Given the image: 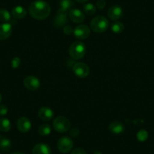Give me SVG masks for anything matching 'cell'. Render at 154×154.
Returning <instances> with one entry per match:
<instances>
[{
	"label": "cell",
	"mask_w": 154,
	"mask_h": 154,
	"mask_svg": "<svg viewBox=\"0 0 154 154\" xmlns=\"http://www.w3.org/2000/svg\"><path fill=\"white\" fill-rule=\"evenodd\" d=\"M69 17L71 20L75 23H81L85 20V16L83 12L79 9L73 8L69 11Z\"/></svg>",
	"instance_id": "5bb4252c"
},
{
	"label": "cell",
	"mask_w": 154,
	"mask_h": 154,
	"mask_svg": "<svg viewBox=\"0 0 154 154\" xmlns=\"http://www.w3.org/2000/svg\"><path fill=\"white\" fill-rule=\"evenodd\" d=\"M75 38L79 39H85L90 35V29L87 25L80 24L73 29Z\"/></svg>",
	"instance_id": "52a82bcc"
},
{
	"label": "cell",
	"mask_w": 154,
	"mask_h": 154,
	"mask_svg": "<svg viewBox=\"0 0 154 154\" xmlns=\"http://www.w3.org/2000/svg\"><path fill=\"white\" fill-rule=\"evenodd\" d=\"M17 128L20 132L27 133L31 128V122L26 117L19 118L17 122Z\"/></svg>",
	"instance_id": "8fae6325"
},
{
	"label": "cell",
	"mask_w": 154,
	"mask_h": 154,
	"mask_svg": "<svg viewBox=\"0 0 154 154\" xmlns=\"http://www.w3.org/2000/svg\"><path fill=\"white\" fill-rule=\"evenodd\" d=\"M23 85L27 89L30 91H35L40 87V81L35 76L29 75L23 79Z\"/></svg>",
	"instance_id": "ba28073f"
},
{
	"label": "cell",
	"mask_w": 154,
	"mask_h": 154,
	"mask_svg": "<svg viewBox=\"0 0 154 154\" xmlns=\"http://www.w3.org/2000/svg\"><path fill=\"white\" fill-rule=\"evenodd\" d=\"M2 94H0V103H1V101H2Z\"/></svg>",
	"instance_id": "e575fe53"
},
{
	"label": "cell",
	"mask_w": 154,
	"mask_h": 154,
	"mask_svg": "<svg viewBox=\"0 0 154 154\" xmlns=\"http://www.w3.org/2000/svg\"><path fill=\"white\" fill-rule=\"evenodd\" d=\"M32 154H51V147L45 143H38L32 149Z\"/></svg>",
	"instance_id": "9a60e30c"
},
{
	"label": "cell",
	"mask_w": 154,
	"mask_h": 154,
	"mask_svg": "<svg viewBox=\"0 0 154 154\" xmlns=\"http://www.w3.org/2000/svg\"><path fill=\"white\" fill-rule=\"evenodd\" d=\"M109 21L103 16H97L92 19L91 22V29L94 32L101 33L107 29Z\"/></svg>",
	"instance_id": "3957f363"
},
{
	"label": "cell",
	"mask_w": 154,
	"mask_h": 154,
	"mask_svg": "<svg viewBox=\"0 0 154 154\" xmlns=\"http://www.w3.org/2000/svg\"><path fill=\"white\" fill-rule=\"evenodd\" d=\"M11 142L9 139L5 137L0 138V149L2 151H7L11 148Z\"/></svg>",
	"instance_id": "ffe728a7"
},
{
	"label": "cell",
	"mask_w": 154,
	"mask_h": 154,
	"mask_svg": "<svg viewBox=\"0 0 154 154\" xmlns=\"http://www.w3.org/2000/svg\"><path fill=\"white\" fill-rule=\"evenodd\" d=\"M111 30L115 33H121L124 30L123 23L119 21H116L111 24Z\"/></svg>",
	"instance_id": "44dd1931"
},
{
	"label": "cell",
	"mask_w": 154,
	"mask_h": 154,
	"mask_svg": "<svg viewBox=\"0 0 154 154\" xmlns=\"http://www.w3.org/2000/svg\"><path fill=\"white\" fill-rule=\"evenodd\" d=\"M72 70L75 75L79 78H85L89 75L90 72L89 66L86 63H82V62L75 63L72 67Z\"/></svg>",
	"instance_id": "8992f818"
},
{
	"label": "cell",
	"mask_w": 154,
	"mask_h": 154,
	"mask_svg": "<svg viewBox=\"0 0 154 154\" xmlns=\"http://www.w3.org/2000/svg\"><path fill=\"white\" fill-rule=\"evenodd\" d=\"M12 32V26L8 23L0 24V40L4 41L8 38Z\"/></svg>",
	"instance_id": "7c38bea8"
},
{
	"label": "cell",
	"mask_w": 154,
	"mask_h": 154,
	"mask_svg": "<svg viewBox=\"0 0 154 154\" xmlns=\"http://www.w3.org/2000/svg\"><path fill=\"white\" fill-rule=\"evenodd\" d=\"M59 11H63V12H66L70 9L73 5V2L72 0H60L59 2Z\"/></svg>",
	"instance_id": "ac0fdd59"
},
{
	"label": "cell",
	"mask_w": 154,
	"mask_h": 154,
	"mask_svg": "<svg viewBox=\"0 0 154 154\" xmlns=\"http://www.w3.org/2000/svg\"><path fill=\"white\" fill-rule=\"evenodd\" d=\"M11 20V14L8 10L5 8H1L0 9V21L3 23H8Z\"/></svg>",
	"instance_id": "7402d4cb"
},
{
	"label": "cell",
	"mask_w": 154,
	"mask_h": 154,
	"mask_svg": "<svg viewBox=\"0 0 154 154\" xmlns=\"http://www.w3.org/2000/svg\"><path fill=\"white\" fill-rule=\"evenodd\" d=\"M11 154H24L23 153V152H12V153Z\"/></svg>",
	"instance_id": "836d02e7"
},
{
	"label": "cell",
	"mask_w": 154,
	"mask_h": 154,
	"mask_svg": "<svg viewBox=\"0 0 154 154\" xmlns=\"http://www.w3.org/2000/svg\"><path fill=\"white\" fill-rule=\"evenodd\" d=\"M68 22V17H67V13L63 12V11H57V15L54 17V20L53 23L54 26L56 28L62 27V26H66V24Z\"/></svg>",
	"instance_id": "9c48e42d"
},
{
	"label": "cell",
	"mask_w": 154,
	"mask_h": 154,
	"mask_svg": "<svg viewBox=\"0 0 154 154\" xmlns=\"http://www.w3.org/2000/svg\"><path fill=\"white\" fill-rule=\"evenodd\" d=\"M11 128V123L6 118L0 119V131L2 132H8Z\"/></svg>",
	"instance_id": "d6986e66"
},
{
	"label": "cell",
	"mask_w": 154,
	"mask_h": 154,
	"mask_svg": "<svg viewBox=\"0 0 154 154\" xmlns=\"http://www.w3.org/2000/svg\"><path fill=\"white\" fill-rule=\"evenodd\" d=\"M123 14L122 8L119 5H113L110 7L107 11V15L109 18L112 20H117L121 18Z\"/></svg>",
	"instance_id": "30bf717a"
},
{
	"label": "cell",
	"mask_w": 154,
	"mask_h": 154,
	"mask_svg": "<svg viewBox=\"0 0 154 154\" xmlns=\"http://www.w3.org/2000/svg\"><path fill=\"white\" fill-rule=\"evenodd\" d=\"M8 112V108L5 105H0V116H5Z\"/></svg>",
	"instance_id": "83f0119b"
},
{
	"label": "cell",
	"mask_w": 154,
	"mask_h": 154,
	"mask_svg": "<svg viewBox=\"0 0 154 154\" xmlns=\"http://www.w3.org/2000/svg\"><path fill=\"white\" fill-rule=\"evenodd\" d=\"M106 6V2L104 0H98L97 2V7L99 9H103Z\"/></svg>",
	"instance_id": "f546056e"
},
{
	"label": "cell",
	"mask_w": 154,
	"mask_h": 154,
	"mask_svg": "<svg viewBox=\"0 0 154 154\" xmlns=\"http://www.w3.org/2000/svg\"><path fill=\"white\" fill-rule=\"evenodd\" d=\"M86 48L83 42L80 41L74 42L69 48V54L74 60H79L85 56Z\"/></svg>",
	"instance_id": "7a4b0ae2"
},
{
	"label": "cell",
	"mask_w": 154,
	"mask_h": 154,
	"mask_svg": "<svg viewBox=\"0 0 154 154\" xmlns=\"http://www.w3.org/2000/svg\"><path fill=\"white\" fill-rule=\"evenodd\" d=\"M76 1L77 2H79V3H85V2H86L88 0H76Z\"/></svg>",
	"instance_id": "1f68e13d"
},
{
	"label": "cell",
	"mask_w": 154,
	"mask_h": 154,
	"mask_svg": "<svg viewBox=\"0 0 154 154\" xmlns=\"http://www.w3.org/2000/svg\"><path fill=\"white\" fill-rule=\"evenodd\" d=\"M71 154H87V152L82 148H76L72 151Z\"/></svg>",
	"instance_id": "f1b7e54d"
},
{
	"label": "cell",
	"mask_w": 154,
	"mask_h": 154,
	"mask_svg": "<svg viewBox=\"0 0 154 154\" xmlns=\"http://www.w3.org/2000/svg\"><path fill=\"white\" fill-rule=\"evenodd\" d=\"M83 11L88 15H93L96 13V8L92 3H87L83 5Z\"/></svg>",
	"instance_id": "603a6c76"
},
{
	"label": "cell",
	"mask_w": 154,
	"mask_h": 154,
	"mask_svg": "<svg viewBox=\"0 0 154 154\" xmlns=\"http://www.w3.org/2000/svg\"><path fill=\"white\" fill-rule=\"evenodd\" d=\"M51 12V7L43 0H36L29 5V13L32 18L42 20L47 18Z\"/></svg>",
	"instance_id": "6da1fadb"
},
{
	"label": "cell",
	"mask_w": 154,
	"mask_h": 154,
	"mask_svg": "<svg viewBox=\"0 0 154 154\" xmlns=\"http://www.w3.org/2000/svg\"><path fill=\"white\" fill-rule=\"evenodd\" d=\"M63 31L65 34H66V35H69V34L72 33V32H73V31H72V26H69V25H66V26H63Z\"/></svg>",
	"instance_id": "4316f807"
},
{
	"label": "cell",
	"mask_w": 154,
	"mask_h": 154,
	"mask_svg": "<svg viewBox=\"0 0 154 154\" xmlns=\"http://www.w3.org/2000/svg\"><path fill=\"white\" fill-rule=\"evenodd\" d=\"M38 116L39 119L43 121H49L54 116V112L51 109L47 106H42L38 109Z\"/></svg>",
	"instance_id": "4fadbf2b"
},
{
	"label": "cell",
	"mask_w": 154,
	"mask_h": 154,
	"mask_svg": "<svg viewBox=\"0 0 154 154\" xmlns=\"http://www.w3.org/2000/svg\"><path fill=\"white\" fill-rule=\"evenodd\" d=\"M109 130L111 133L119 134L124 132L125 127L122 122H119V121H114L109 125Z\"/></svg>",
	"instance_id": "2e32d148"
},
{
	"label": "cell",
	"mask_w": 154,
	"mask_h": 154,
	"mask_svg": "<svg viewBox=\"0 0 154 154\" xmlns=\"http://www.w3.org/2000/svg\"><path fill=\"white\" fill-rule=\"evenodd\" d=\"M137 138L139 141L143 142L147 140L148 132L144 129H141L137 133Z\"/></svg>",
	"instance_id": "d4e9b609"
},
{
	"label": "cell",
	"mask_w": 154,
	"mask_h": 154,
	"mask_svg": "<svg viewBox=\"0 0 154 154\" xmlns=\"http://www.w3.org/2000/svg\"><path fill=\"white\" fill-rule=\"evenodd\" d=\"M79 128H73L70 131V135L72 136V137H76L77 136L79 135Z\"/></svg>",
	"instance_id": "4dcf8cb0"
},
{
	"label": "cell",
	"mask_w": 154,
	"mask_h": 154,
	"mask_svg": "<svg viewBox=\"0 0 154 154\" xmlns=\"http://www.w3.org/2000/svg\"><path fill=\"white\" fill-rule=\"evenodd\" d=\"M26 9L22 6H16L11 11V14L16 19H23L26 17Z\"/></svg>",
	"instance_id": "e0dca14e"
},
{
	"label": "cell",
	"mask_w": 154,
	"mask_h": 154,
	"mask_svg": "<svg viewBox=\"0 0 154 154\" xmlns=\"http://www.w3.org/2000/svg\"><path fill=\"white\" fill-rule=\"evenodd\" d=\"M11 66L14 69H16V68H18L20 66V63H21V60L18 57H15L11 60Z\"/></svg>",
	"instance_id": "484cf974"
},
{
	"label": "cell",
	"mask_w": 154,
	"mask_h": 154,
	"mask_svg": "<svg viewBox=\"0 0 154 154\" xmlns=\"http://www.w3.org/2000/svg\"><path fill=\"white\" fill-rule=\"evenodd\" d=\"M53 127L57 132H66L70 128V122L64 116H58L53 122Z\"/></svg>",
	"instance_id": "277c9868"
},
{
	"label": "cell",
	"mask_w": 154,
	"mask_h": 154,
	"mask_svg": "<svg viewBox=\"0 0 154 154\" xmlns=\"http://www.w3.org/2000/svg\"><path fill=\"white\" fill-rule=\"evenodd\" d=\"M93 154H102V152H100V151H97V150H95L93 152Z\"/></svg>",
	"instance_id": "d6a6232c"
},
{
	"label": "cell",
	"mask_w": 154,
	"mask_h": 154,
	"mask_svg": "<svg viewBox=\"0 0 154 154\" xmlns=\"http://www.w3.org/2000/svg\"><path fill=\"white\" fill-rule=\"evenodd\" d=\"M57 149L63 153H67L73 146V142L69 137H62L58 140L57 143Z\"/></svg>",
	"instance_id": "5b68a950"
},
{
	"label": "cell",
	"mask_w": 154,
	"mask_h": 154,
	"mask_svg": "<svg viewBox=\"0 0 154 154\" xmlns=\"http://www.w3.org/2000/svg\"><path fill=\"white\" fill-rule=\"evenodd\" d=\"M51 127L48 124H43L38 127V134L42 136H47L51 133Z\"/></svg>",
	"instance_id": "cb8c5ba5"
}]
</instances>
